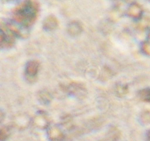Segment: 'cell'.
Masks as SVG:
<instances>
[{
    "label": "cell",
    "mask_w": 150,
    "mask_h": 141,
    "mask_svg": "<svg viewBox=\"0 0 150 141\" xmlns=\"http://www.w3.org/2000/svg\"><path fill=\"white\" fill-rule=\"evenodd\" d=\"M38 7L33 1H26L19 6L16 12V19L21 24L29 26L36 19Z\"/></svg>",
    "instance_id": "obj_1"
},
{
    "label": "cell",
    "mask_w": 150,
    "mask_h": 141,
    "mask_svg": "<svg viewBox=\"0 0 150 141\" xmlns=\"http://www.w3.org/2000/svg\"><path fill=\"white\" fill-rule=\"evenodd\" d=\"M48 137L52 141L61 140L63 138V134L62 131L57 127H52L48 132Z\"/></svg>",
    "instance_id": "obj_2"
},
{
    "label": "cell",
    "mask_w": 150,
    "mask_h": 141,
    "mask_svg": "<svg viewBox=\"0 0 150 141\" xmlns=\"http://www.w3.org/2000/svg\"><path fill=\"white\" fill-rule=\"evenodd\" d=\"M39 68V64L36 61H31L26 66V73L29 77L34 78L36 76Z\"/></svg>",
    "instance_id": "obj_3"
},
{
    "label": "cell",
    "mask_w": 150,
    "mask_h": 141,
    "mask_svg": "<svg viewBox=\"0 0 150 141\" xmlns=\"http://www.w3.org/2000/svg\"><path fill=\"white\" fill-rule=\"evenodd\" d=\"M128 14L134 18H139L142 14V8L138 4H133L128 8Z\"/></svg>",
    "instance_id": "obj_4"
},
{
    "label": "cell",
    "mask_w": 150,
    "mask_h": 141,
    "mask_svg": "<svg viewBox=\"0 0 150 141\" xmlns=\"http://www.w3.org/2000/svg\"><path fill=\"white\" fill-rule=\"evenodd\" d=\"M47 118L45 115L42 114H39L38 116H36L35 118V124L39 128H45L48 124Z\"/></svg>",
    "instance_id": "obj_5"
},
{
    "label": "cell",
    "mask_w": 150,
    "mask_h": 141,
    "mask_svg": "<svg viewBox=\"0 0 150 141\" xmlns=\"http://www.w3.org/2000/svg\"><path fill=\"white\" fill-rule=\"evenodd\" d=\"M57 26V20L54 17L47 18L44 22V26L47 29H53Z\"/></svg>",
    "instance_id": "obj_6"
},
{
    "label": "cell",
    "mask_w": 150,
    "mask_h": 141,
    "mask_svg": "<svg viewBox=\"0 0 150 141\" xmlns=\"http://www.w3.org/2000/svg\"><path fill=\"white\" fill-rule=\"evenodd\" d=\"M81 25L76 22H73L69 25L68 32L72 35H77L81 32Z\"/></svg>",
    "instance_id": "obj_7"
},
{
    "label": "cell",
    "mask_w": 150,
    "mask_h": 141,
    "mask_svg": "<svg viewBox=\"0 0 150 141\" xmlns=\"http://www.w3.org/2000/svg\"><path fill=\"white\" fill-rule=\"evenodd\" d=\"M141 98L143 101L150 102V89L149 88H146V89L142 90L139 93Z\"/></svg>",
    "instance_id": "obj_8"
},
{
    "label": "cell",
    "mask_w": 150,
    "mask_h": 141,
    "mask_svg": "<svg viewBox=\"0 0 150 141\" xmlns=\"http://www.w3.org/2000/svg\"><path fill=\"white\" fill-rule=\"evenodd\" d=\"M144 51L146 54H150V42L147 41V42L144 43L143 46H142Z\"/></svg>",
    "instance_id": "obj_9"
},
{
    "label": "cell",
    "mask_w": 150,
    "mask_h": 141,
    "mask_svg": "<svg viewBox=\"0 0 150 141\" xmlns=\"http://www.w3.org/2000/svg\"><path fill=\"white\" fill-rule=\"evenodd\" d=\"M148 137H149V140H150V131L149 132V134H148Z\"/></svg>",
    "instance_id": "obj_10"
},
{
    "label": "cell",
    "mask_w": 150,
    "mask_h": 141,
    "mask_svg": "<svg viewBox=\"0 0 150 141\" xmlns=\"http://www.w3.org/2000/svg\"><path fill=\"white\" fill-rule=\"evenodd\" d=\"M149 42H150V34H149Z\"/></svg>",
    "instance_id": "obj_11"
}]
</instances>
